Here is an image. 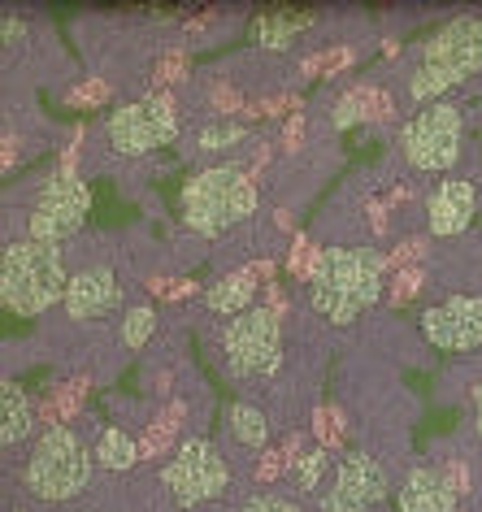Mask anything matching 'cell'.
I'll return each instance as SVG.
<instances>
[{
  "instance_id": "1",
  "label": "cell",
  "mask_w": 482,
  "mask_h": 512,
  "mask_svg": "<svg viewBox=\"0 0 482 512\" xmlns=\"http://www.w3.org/2000/svg\"><path fill=\"white\" fill-rule=\"evenodd\" d=\"M70 270H66V252L61 243L44 239H14L5 243L0 256V300L9 313L18 317H40L61 300L66 304L70 291Z\"/></svg>"
},
{
  "instance_id": "2",
  "label": "cell",
  "mask_w": 482,
  "mask_h": 512,
  "mask_svg": "<svg viewBox=\"0 0 482 512\" xmlns=\"http://www.w3.org/2000/svg\"><path fill=\"white\" fill-rule=\"evenodd\" d=\"M383 291V256L374 248H326L309 283L313 309L335 326H348Z\"/></svg>"
},
{
  "instance_id": "3",
  "label": "cell",
  "mask_w": 482,
  "mask_h": 512,
  "mask_svg": "<svg viewBox=\"0 0 482 512\" xmlns=\"http://www.w3.org/2000/svg\"><path fill=\"white\" fill-rule=\"evenodd\" d=\"M257 209V187L239 165H209L183 187V222L205 239L226 235Z\"/></svg>"
},
{
  "instance_id": "4",
  "label": "cell",
  "mask_w": 482,
  "mask_h": 512,
  "mask_svg": "<svg viewBox=\"0 0 482 512\" xmlns=\"http://www.w3.org/2000/svg\"><path fill=\"white\" fill-rule=\"evenodd\" d=\"M478 70H482V18H456L443 31H435V40L422 48L409 96L417 105H435L439 92L465 83Z\"/></svg>"
},
{
  "instance_id": "5",
  "label": "cell",
  "mask_w": 482,
  "mask_h": 512,
  "mask_svg": "<svg viewBox=\"0 0 482 512\" xmlns=\"http://www.w3.org/2000/svg\"><path fill=\"white\" fill-rule=\"evenodd\" d=\"M92 460L96 456H87L83 439L70 426H48L31 447L22 482L44 504H66V499H74L92 482Z\"/></svg>"
},
{
  "instance_id": "6",
  "label": "cell",
  "mask_w": 482,
  "mask_h": 512,
  "mask_svg": "<svg viewBox=\"0 0 482 512\" xmlns=\"http://www.w3.org/2000/svg\"><path fill=\"white\" fill-rule=\"evenodd\" d=\"M278 352H283V330H278L274 309H265V304H252L222 330V365L235 382L274 374Z\"/></svg>"
},
{
  "instance_id": "7",
  "label": "cell",
  "mask_w": 482,
  "mask_h": 512,
  "mask_svg": "<svg viewBox=\"0 0 482 512\" xmlns=\"http://www.w3.org/2000/svg\"><path fill=\"white\" fill-rule=\"evenodd\" d=\"M226 482H231V465H226V456L209 439H187L179 452H174L170 465L161 469V486H166L170 499L183 508L218 499L226 491Z\"/></svg>"
},
{
  "instance_id": "8",
  "label": "cell",
  "mask_w": 482,
  "mask_h": 512,
  "mask_svg": "<svg viewBox=\"0 0 482 512\" xmlns=\"http://www.w3.org/2000/svg\"><path fill=\"white\" fill-rule=\"evenodd\" d=\"M400 148H404V157H409L413 170H422V174L448 170L456 161V152H461V109L443 105V100L422 105L409 122H404Z\"/></svg>"
},
{
  "instance_id": "9",
  "label": "cell",
  "mask_w": 482,
  "mask_h": 512,
  "mask_svg": "<svg viewBox=\"0 0 482 512\" xmlns=\"http://www.w3.org/2000/svg\"><path fill=\"white\" fill-rule=\"evenodd\" d=\"M109 148L122 152V157H144L152 148H166L174 135H179V118H174L170 100L148 96L135 100V105H122L118 113H109L105 122Z\"/></svg>"
},
{
  "instance_id": "10",
  "label": "cell",
  "mask_w": 482,
  "mask_h": 512,
  "mask_svg": "<svg viewBox=\"0 0 482 512\" xmlns=\"http://www.w3.org/2000/svg\"><path fill=\"white\" fill-rule=\"evenodd\" d=\"M87 209H92V196H87V187L79 178L53 174L31 209V239H44V243L70 239L87 222Z\"/></svg>"
},
{
  "instance_id": "11",
  "label": "cell",
  "mask_w": 482,
  "mask_h": 512,
  "mask_svg": "<svg viewBox=\"0 0 482 512\" xmlns=\"http://www.w3.org/2000/svg\"><path fill=\"white\" fill-rule=\"evenodd\" d=\"M387 495V469L365 452H348L335 465V478L322 495L326 512H365Z\"/></svg>"
},
{
  "instance_id": "12",
  "label": "cell",
  "mask_w": 482,
  "mask_h": 512,
  "mask_svg": "<svg viewBox=\"0 0 482 512\" xmlns=\"http://www.w3.org/2000/svg\"><path fill=\"white\" fill-rule=\"evenodd\" d=\"M422 335L439 352H474L482 343V296H452L426 309Z\"/></svg>"
},
{
  "instance_id": "13",
  "label": "cell",
  "mask_w": 482,
  "mask_h": 512,
  "mask_svg": "<svg viewBox=\"0 0 482 512\" xmlns=\"http://www.w3.org/2000/svg\"><path fill=\"white\" fill-rule=\"evenodd\" d=\"M474 213H478V191H474V183H465V178H443L426 196V226H430V235H439V239L461 235V230L474 222Z\"/></svg>"
},
{
  "instance_id": "14",
  "label": "cell",
  "mask_w": 482,
  "mask_h": 512,
  "mask_svg": "<svg viewBox=\"0 0 482 512\" xmlns=\"http://www.w3.org/2000/svg\"><path fill=\"white\" fill-rule=\"evenodd\" d=\"M122 304V287H118V274L109 265H87L70 278V291H66V313L74 322L83 317H105Z\"/></svg>"
},
{
  "instance_id": "15",
  "label": "cell",
  "mask_w": 482,
  "mask_h": 512,
  "mask_svg": "<svg viewBox=\"0 0 482 512\" xmlns=\"http://www.w3.org/2000/svg\"><path fill=\"white\" fill-rule=\"evenodd\" d=\"M456 508V486L443 469L417 465L400 486V512H452Z\"/></svg>"
},
{
  "instance_id": "16",
  "label": "cell",
  "mask_w": 482,
  "mask_h": 512,
  "mask_svg": "<svg viewBox=\"0 0 482 512\" xmlns=\"http://www.w3.org/2000/svg\"><path fill=\"white\" fill-rule=\"evenodd\" d=\"M0 404H5V426H0V443H5V452H9V447L27 443L31 434H35V413H31L27 391H22L18 382H5V387H0Z\"/></svg>"
},
{
  "instance_id": "17",
  "label": "cell",
  "mask_w": 482,
  "mask_h": 512,
  "mask_svg": "<svg viewBox=\"0 0 482 512\" xmlns=\"http://www.w3.org/2000/svg\"><path fill=\"white\" fill-rule=\"evenodd\" d=\"M252 296H257V283H252V274H231V278H222L218 287H209V309L213 313H226V322H231V317L252 309Z\"/></svg>"
},
{
  "instance_id": "18",
  "label": "cell",
  "mask_w": 482,
  "mask_h": 512,
  "mask_svg": "<svg viewBox=\"0 0 482 512\" xmlns=\"http://www.w3.org/2000/svg\"><path fill=\"white\" fill-rule=\"evenodd\" d=\"M226 430H231V439L244 443V447H261L270 439V421H265V413L257 404H244V400L226 408Z\"/></svg>"
},
{
  "instance_id": "19",
  "label": "cell",
  "mask_w": 482,
  "mask_h": 512,
  "mask_svg": "<svg viewBox=\"0 0 482 512\" xmlns=\"http://www.w3.org/2000/svg\"><path fill=\"white\" fill-rule=\"evenodd\" d=\"M96 460L105 469H131L135 465V439L126 430H118V426H109L105 434H100V443H96Z\"/></svg>"
},
{
  "instance_id": "20",
  "label": "cell",
  "mask_w": 482,
  "mask_h": 512,
  "mask_svg": "<svg viewBox=\"0 0 482 512\" xmlns=\"http://www.w3.org/2000/svg\"><path fill=\"white\" fill-rule=\"evenodd\" d=\"M152 330H157V313H152V309H131L122 317V343L131 352L144 348V343L152 339Z\"/></svg>"
},
{
  "instance_id": "21",
  "label": "cell",
  "mask_w": 482,
  "mask_h": 512,
  "mask_svg": "<svg viewBox=\"0 0 482 512\" xmlns=\"http://www.w3.org/2000/svg\"><path fill=\"white\" fill-rule=\"evenodd\" d=\"M304 27V18H283V14H270L257 22V40L270 44V48H283V40H291Z\"/></svg>"
},
{
  "instance_id": "22",
  "label": "cell",
  "mask_w": 482,
  "mask_h": 512,
  "mask_svg": "<svg viewBox=\"0 0 482 512\" xmlns=\"http://www.w3.org/2000/svg\"><path fill=\"white\" fill-rule=\"evenodd\" d=\"M322 473H331V460H326L322 452H309L300 460V473H296V482H300V491H317V482H322Z\"/></svg>"
},
{
  "instance_id": "23",
  "label": "cell",
  "mask_w": 482,
  "mask_h": 512,
  "mask_svg": "<svg viewBox=\"0 0 482 512\" xmlns=\"http://www.w3.org/2000/svg\"><path fill=\"white\" fill-rule=\"evenodd\" d=\"M244 139V126H209L200 135V152H213V148H226V144H239Z\"/></svg>"
},
{
  "instance_id": "24",
  "label": "cell",
  "mask_w": 482,
  "mask_h": 512,
  "mask_svg": "<svg viewBox=\"0 0 482 512\" xmlns=\"http://www.w3.org/2000/svg\"><path fill=\"white\" fill-rule=\"evenodd\" d=\"M239 512H300V504H291V499L287 495H257V499H248V504L244 508H239Z\"/></svg>"
},
{
  "instance_id": "25",
  "label": "cell",
  "mask_w": 482,
  "mask_h": 512,
  "mask_svg": "<svg viewBox=\"0 0 482 512\" xmlns=\"http://www.w3.org/2000/svg\"><path fill=\"white\" fill-rule=\"evenodd\" d=\"M474 417H478V430H482V382H478V391H474Z\"/></svg>"
}]
</instances>
